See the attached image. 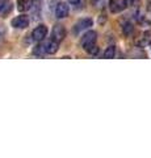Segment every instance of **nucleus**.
I'll list each match as a JSON object with an SVG mask.
<instances>
[{
    "label": "nucleus",
    "instance_id": "obj_1",
    "mask_svg": "<svg viewBox=\"0 0 151 158\" xmlns=\"http://www.w3.org/2000/svg\"><path fill=\"white\" fill-rule=\"evenodd\" d=\"M96 40H97V33L95 31H88L85 34H83L81 36V40H80L81 48L87 52L89 48L96 45Z\"/></svg>",
    "mask_w": 151,
    "mask_h": 158
},
{
    "label": "nucleus",
    "instance_id": "obj_2",
    "mask_svg": "<svg viewBox=\"0 0 151 158\" xmlns=\"http://www.w3.org/2000/svg\"><path fill=\"white\" fill-rule=\"evenodd\" d=\"M29 23H30L29 17L25 15H21V16H17L12 20V27L16 29H25L29 27Z\"/></svg>",
    "mask_w": 151,
    "mask_h": 158
},
{
    "label": "nucleus",
    "instance_id": "obj_3",
    "mask_svg": "<svg viewBox=\"0 0 151 158\" xmlns=\"http://www.w3.org/2000/svg\"><path fill=\"white\" fill-rule=\"evenodd\" d=\"M46 34H47V28H46V25H43V24H40L34 31H33V33H32V38L34 40V41H37V42H40V41H42L43 38L46 37Z\"/></svg>",
    "mask_w": 151,
    "mask_h": 158
},
{
    "label": "nucleus",
    "instance_id": "obj_4",
    "mask_svg": "<svg viewBox=\"0 0 151 158\" xmlns=\"http://www.w3.org/2000/svg\"><path fill=\"white\" fill-rule=\"evenodd\" d=\"M126 7H128L126 0H110L109 2V9L113 13H118L121 11H124Z\"/></svg>",
    "mask_w": 151,
    "mask_h": 158
},
{
    "label": "nucleus",
    "instance_id": "obj_5",
    "mask_svg": "<svg viewBox=\"0 0 151 158\" xmlns=\"http://www.w3.org/2000/svg\"><path fill=\"white\" fill-rule=\"evenodd\" d=\"M53 38L55 40V41L61 42L63 38L66 37V28L62 25V24H57V25H54V28H53V33H51Z\"/></svg>",
    "mask_w": 151,
    "mask_h": 158
},
{
    "label": "nucleus",
    "instance_id": "obj_6",
    "mask_svg": "<svg viewBox=\"0 0 151 158\" xmlns=\"http://www.w3.org/2000/svg\"><path fill=\"white\" fill-rule=\"evenodd\" d=\"M69 12H70V8L66 3H58L57 4V8H55V16L57 19H65L69 16Z\"/></svg>",
    "mask_w": 151,
    "mask_h": 158
},
{
    "label": "nucleus",
    "instance_id": "obj_7",
    "mask_svg": "<svg viewBox=\"0 0 151 158\" xmlns=\"http://www.w3.org/2000/svg\"><path fill=\"white\" fill-rule=\"evenodd\" d=\"M92 24H93V21H92V19H89V17L79 20V21L75 24V33H79L81 31H84V29H88L89 27H92Z\"/></svg>",
    "mask_w": 151,
    "mask_h": 158
},
{
    "label": "nucleus",
    "instance_id": "obj_8",
    "mask_svg": "<svg viewBox=\"0 0 151 158\" xmlns=\"http://www.w3.org/2000/svg\"><path fill=\"white\" fill-rule=\"evenodd\" d=\"M137 46H146V45H151V31H146L141 34V37L138 40H135Z\"/></svg>",
    "mask_w": 151,
    "mask_h": 158
},
{
    "label": "nucleus",
    "instance_id": "obj_9",
    "mask_svg": "<svg viewBox=\"0 0 151 158\" xmlns=\"http://www.w3.org/2000/svg\"><path fill=\"white\" fill-rule=\"evenodd\" d=\"M58 48H59V42L55 41L54 38L49 40V41L45 44V49L47 54H55L58 52Z\"/></svg>",
    "mask_w": 151,
    "mask_h": 158
},
{
    "label": "nucleus",
    "instance_id": "obj_10",
    "mask_svg": "<svg viewBox=\"0 0 151 158\" xmlns=\"http://www.w3.org/2000/svg\"><path fill=\"white\" fill-rule=\"evenodd\" d=\"M16 6L20 12H26L33 7V0H17Z\"/></svg>",
    "mask_w": 151,
    "mask_h": 158
},
{
    "label": "nucleus",
    "instance_id": "obj_11",
    "mask_svg": "<svg viewBox=\"0 0 151 158\" xmlns=\"http://www.w3.org/2000/svg\"><path fill=\"white\" fill-rule=\"evenodd\" d=\"M133 31H134V27L131 25L130 23H125V24H124V27H122L124 34H126V36H130V34L133 33Z\"/></svg>",
    "mask_w": 151,
    "mask_h": 158
},
{
    "label": "nucleus",
    "instance_id": "obj_12",
    "mask_svg": "<svg viewBox=\"0 0 151 158\" xmlns=\"http://www.w3.org/2000/svg\"><path fill=\"white\" fill-rule=\"evenodd\" d=\"M114 56H116V48L114 46H109L104 52V58H113Z\"/></svg>",
    "mask_w": 151,
    "mask_h": 158
},
{
    "label": "nucleus",
    "instance_id": "obj_13",
    "mask_svg": "<svg viewBox=\"0 0 151 158\" xmlns=\"http://www.w3.org/2000/svg\"><path fill=\"white\" fill-rule=\"evenodd\" d=\"M45 53H46L45 45L40 44V45H37V46H36V49H34V54H36V56H43Z\"/></svg>",
    "mask_w": 151,
    "mask_h": 158
},
{
    "label": "nucleus",
    "instance_id": "obj_14",
    "mask_svg": "<svg viewBox=\"0 0 151 158\" xmlns=\"http://www.w3.org/2000/svg\"><path fill=\"white\" fill-rule=\"evenodd\" d=\"M97 52H99V48H97L96 45H93L92 48H89L88 50H87V53H89V54H93V56H96Z\"/></svg>",
    "mask_w": 151,
    "mask_h": 158
},
{
    "label": "nucleus",
    "instance_id": "obj_15",
    "mask_svg": "<svg viewBox=\"0 0 151 158\" xmlns=\"http://www.w3.org/2000/svg\"><path fill=\"white\" fill-rule=\"evenodd\" d=\"M126 3H128V6H137V4L139 3V0H126Z\"/></svg>",
    "mask_w": 151,
    "mask_h": 158
},
{
    "label": "nucleus",
    "instance_id": "obj_16",
    "mask_svg": "<svg viewBox=\"0 0 151 158\" xmlns=\"http://www.w3.org/2000/svg\"><path fill=\"white\" fill-rule=\"evenodd\" d=\"M7 6V0H0V12L3 11V8Z\"/></svg>",
    "mask_w": 151,
    "mask_h": 158
},
{
    "label": "nucleus",
    "instance_id": "obj_17",
    "mask_svg": "<svg viewBox=\"0 0 151 158\" xmlns=\"http://www.w3.org/2000/svg\"><path fill=\"white\" fill-rule=\"evenodd\" d=\"M70 4H72V6H77V4H80L81 0H67Z\"/></svg>",
    "mask_w": 151,
    "mask_h": 158
},
{
    "label": "nucleus",
    "instance_id": "obj_18",
    "mask_svg": "<svg viewBox=\"0 0 151 158\" xmlns=\"http://www.w3.org/2000/svg\"><path fill=\"white\" fill-rule=\"evenodd\" d=\"M149 9H150V12H151V6H150V8H149Z\"/></svg>",
    "mask_w": 151,
    "mask_h": 158
}]
</instances>
